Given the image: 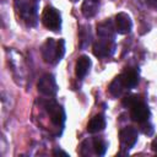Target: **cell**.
<instances>
[{
    "instance_id": "cell-1",
    "label": "cell",
    "mask_w": 157,
    "mask_h": 157,
    "mask_svg": "<svg viewBox=\"0 0 157 157\" xmlns=\"http://www.w3.org/2000/svg\"><path fill=\"white\" fill-rule=\"evenodd\" d=\"M65 53V42L63 39L55 40L53 38H48L42 45V56L45 63L56 64L61 60Z\"/></svg>"
},
{
    "instance_id": "cell-2",
    "label": "cell",
    "mask_w": 157,
    "mask_h": 157,
    "mask_svg": "<svg viewBox=\"0 0 157 157\" xmlns=\"http://www.w3.org/2000/svg\"><path fill=\"white\" fill-rule=\"evenodd\" d=\"M16 9L20 12V16L29 26L36 25L37 20V2L36 0H16Z\"/></svg>"
},
{
    "instance_id": "cell-3",
    "label": "cell",
    "mask_w": 157,
    "mask_h": 157,
    "mask_svg": "<svg viewBox=\"0 0 157 157\" xmlns=\"http://www.w3.org/2000/svg\"><path fill=\"white\" fill-rule=\"evenodd\" d=\"M42 22L45 28L49 31L56 32L61 27V16L60 12L52 6H47L42 12Z\"/></svg>"
},
{
    "instance_id": "cell-4",
    "label": "cell",
    "mask_w": 157,
    "mask_h": 157,
    "mask_svg": "<svg viewBox=\"0 0 157 157\" xmlns=\"http://www.w3.org/2000/svg\"><path fill=\"white\" fill-rule=\"evenodd\" d=\"M37 88H38V92H40L44 96H48V97L55 96L58 92V85H56L55 77L52 74L43 75L37 83Z\"/></svg>"
},
{
    "instance_id": "cell-5",
    "label": "cell",
    "mask_w": 157,
    "mask_h": 157,
    "mask_svg": "<svg viewBox=\"0 0 157 157\" xmlns=\"http://www.w3.org/2000/svg\"><path fill=\"white\" fill-rule=\"evenodd\" d=\"M115 44L113 38H101L93 44V54L97 58H107L114 53Z\"/></svg>"
},
{
    "instance_id": "cell-6",
    "label": "cell",
    "mask_w": 157,
    "mask_h": 157,
    "mask_svg": "<svg viewBox=\"0 0 157 157\" xmlns=\"http://www.w3.org/2000/svg\"><path fill=\"white\" fill-rule=\"evenodd\" d=\"M45 110L49 115L50 121L54 125H60L61 126L64 124L65 113H64V109L61 108V105H59L54 101H49V102L45 103Z\"/></svg>"
},
{
    "instance_id": "cell-7",
    "label": "cell",
    "mask_w": 157,
    "mask_h": 157,
    "mask_svg": "<svg viewBox=\"0 0 157 157\" xmlns=\"http://www.w3.org/2000/svg\"><path fill=\"white\" fill-rule=\"evenodd\" d=\"M130 115L134 121H137L141 124V123L148 120L150 109L144 101H140V102L135 103L132 107H130Z\"/></svg>"
},
{
    "instance_id": "cell-8",
    "label": "cell",
    "mask_w": 157,
    "mask_h": 157,
    "mask_svg": "<svg viewBox=\"0 0 157 157\" xmlns=\"http://www.w3.org/2000/svg\"><path fill=\"white\" fill-rule=\"evenodd\" d=\"M119 137L123 146H125L126 148H131L137 141V130L132 126H126L120 130Z\"/></svg>"
},
{
    "instance_id": "cell-9",
    "label": "cell",
    "mask_w": 157,
    "mask_h": 157,
    "mask_svg": "<svg viewBox=\"0 0 157 157\" xmlns=\"http://www.w3.org/2000/svg\"><path fill=\"white\" fill-rule=\"evenodd\" d=\"M132 23L130 16L125 12H119L115 16V31L120 34H126L131 31Z\"/></svg>"
},
{
    "instance_id": "cell-10",
    "label": "cell",
    "mask_w": 157,
    "mask_h": 157,
    "mask_svg": "<svg viewBox=\"0 0 157 157\" xmlns=\"http://www.w3.org/2000/svg\"><path fill=\"white\" fill-rule=\"evenodd\" d=\"M91 66V59L87 55H81L75 64V74L78 78H82L83 76H86V74L88 72Z\"/></svg>"
},
{
    "instance_id": "cell-11",
    "label": "cell",
    "mask_w": 157,
    "mask_h": 157,
    "mask_svg": "<svg viewBox=\"0 0 157 157\" xmlns=\"http://www.w3.org/2000/svg\"><path fill=\"white\" fill-rule=\"evenodd\" d=\"M121 78H123V82L125 85L126 88H131V87H135L139 82V74L135 69L132 67H128L123 74H121Z\"/></svg>"
},
{
    "instance_id": "cell-12",
    "label": "cell",
    "mask_w": 157,
    "mask_h": 157,
    "mask_svg": "<svg viewBox=\"0 0 157 157\" xmlns=\"http://www.w3.org/2000/svg\"><path fill=\"white\" fill-rule=\"evenodd\" d=\"M104 128H105V119H104V117L101 115V114L94 115L93 118H91V120H90L88 124H87V131L91 132V134L99 132V131H102Z\"/></svg>"
},
{
    "instance_id": "cell-13",
    "label": "cell",
    "mask_w": 157,
    "mask_h": 157,
    "mask_svg": "<svg viewBox=\"0 0 157 157\" xmlns=\"http://www.w3.org/2000/svg\"><path fill=\"white\" fill-rule=\"evenodd\" d=\"M97 34L101 38H113L114 36V26L110 20H105L97 25Z\"/></svg>"
},
{
    "instance_id": "cell-14",
    "label": "cell",
    "mask_w": 157,
    "mask_h": 157,
    "mask_svg": "<svg viewBox=\"0 0 157 157\" xmlns=\"http://www.w3.org/2000/svg\"><path fill=\"white\" fill-rule=\"evenodd\" d=\"M98 6H99L98 0H83L81 12L86 18H91L97 13Z\"/></svg>"
},
{
    "instance_id": "cell-15",
    "label": "cell",
    "mask_w": 157,
    "mask_h": 157,
    "mask_svg": "<svg viewBox=\"0 0 157 157\" xmlns=\"http://www.w3.org/2000/svg\"><path fill=\"white\" fill-rule=\"evenodd\" d=\"M125 88H126V87H125V85H124V82H123L121 75L117 76V77L110 82V85H109V87H108V90H109L110 94H112V96H114V97L120 96Z\"/></svg>"
},
{
    "instance_id": "cell-16",
    "label": "cell",
    "mask_w": 157,
    "mask_h": 157,
    "mask_svg": "<svg viewBox=\"0 0 157 157\" xmlns=\"http://www.w3.org/2000/svg\"><path fill=\"white\" fill-rule=\"evenodd\" d=\"M92 147H93L94 152H96L98 156H103V155L105 153V150H107V144H105L104 140H102V139H94Z\"/></svg>"
},
{
    "instance_id": "cell-17",
    "label": "cell",
    "mask_w": 157,
    "mask_h": 157,
    "mask_svg": "<svg viewBox=\"0 0 157 157\" xmlns=\"http://www.w3.org/2000/svg\"><path fill=\"white\" fill-rule=\"evenodd\" d=\"M140 101H142V98L140 97V96H136V94H132V96H129V97H125L124 99H123V105H125V107H132L135 103H137V102H140Z\"/></svg>"
},
{
    "instance_id": "cell-18",
    "label": "cell",
    "mask_w": 157,
    "mask_h": 157,
    "mask_svg": "<svg viewBox=\"0 0 157 157\" xmlns=\"http://www.w3.org/2000/svg\"><path fill=\"white\" fill-rule=\"evenodd\" d=\"M141 131H142L145 135L151 136V135L153 134V126H152L148 121H144V123H141Z\"/></svg>"
},
{
    "instance_id": "cell-19",
    "label": "cell",
    "mask_w": 157,
    "mask_h": 157,
    "mask_svg": "<svg viewBox=\"0 0 157 157\" xmlns=\"http://www.w3.org/2000/svg\"><path fill=\"white\" fill-rule=\"evenodd\" d=\"M146 2H147V5H150L151 7L157 9V0H146Z\"/></svg>"
},
{
    "instance_id": "cell-20",
    "label": "cell",
    "mask_w": 157,
    "mask_h": 157,
    "mask_svg": "<svg viewBox=\"0 0 157 157\" xmlns=\"http://www.w3.org/2000/svg\"><path fill=\"white\" fill-rule=\"evenodd\" d=\"M55 156L56 155H63V156H69V153L67 152H65V151H63V150H55L54 152H53Z\"/></svg>"
},
{
    "instance_id": "cell-21",
    "label": "cell",
    "mask_w": 157,
    "mask_h": 157,
    "mask_svg": "<svg viewBox=\"0 0 157 157\" xmlns=\"http://www.w3.org/2000/svg\"><path fill=\"white\" fill-rule=\"evenodd\" d=\"M152 150H153V151H157V139L152 142Z\"/></svg>"
},
{
    "instance_id": "cell-22",
    "label": "cell",
    "mask_w": 157,
    "mask_h": 157,
    "mask_svg": "<svg viewBox=\"0 0 157 157\" xmlns=\"http://www.w3.org/2000/svg\"><path fill=\"white\" fill-rule=\"evenodd\" d=\"M71 1H74V2H75V1H77V0H71Z\"/></svg>"
}]
</instances>
